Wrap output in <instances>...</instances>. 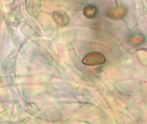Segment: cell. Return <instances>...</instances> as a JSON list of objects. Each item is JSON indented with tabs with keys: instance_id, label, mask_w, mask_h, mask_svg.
<instances>
[{
	"instance_id": "cell-1",
	"label": "cell",
	"mask_w": 147,
	"mask_h": 124,
	"mask_svg": "<svg viewBox=\"0 0 147 124\" xmlns=\"http://www.w3.org/2000/svg\"><path fill=\"white\" fill-rule=\"evenodd\" d=\"M106 62L105 56L99 52H92L85 55L83 59V63L86 66H98Z\"/></svg>"
},
{
	"instance_id": "cell-2",
	"label": "cell",
	"mask_w": 147,
	"mask_h": 124,
	"mask_svg": "<svg viewBox=\"0 0 147 124\" xmlns=\"http://www.w3.org/2000/svg\"><path fill=\"white\" fill-rule=\"evenodd\" d=\"M53 16L55 22L58 23V25L64 27L66 26L69 23L70 18L67 15L66 12L62 11V10H55L53 12Z\"/></svg>"
},
{
	"instance_id": "cell-3",
	"label": "cell",
	"mask_w": 147,
	"mask_h": 124,
	"mask_svg": "<svg viewBox=\"0 0 147 124\" xmlns=\"http://www.w3.org/2000/svg\"><path fill=\"white\" fill-rule=\"evenodd\" d=\"M96 13H97V9L95 6H87L84 10V16L89 19L94 18L96 16Z\"/></svg>"
}]
</instances>
